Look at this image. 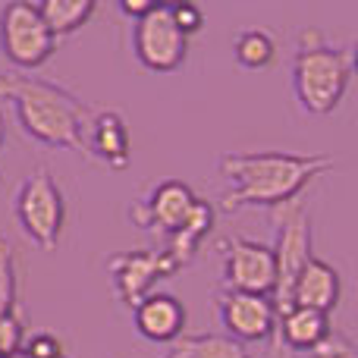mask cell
I'll use <instances>...</instances> for the list:
<instances>
[{"label": "cell", "mask_w": 358, "mask_h": 358, "mask_svg": "<svg viewBox=\"0 0 358 358\" xmlns=\"http://www.w3.org/2000/svg\"><path fill=\"white\" fill-rule=\"evenodd\" d=\"M336 161L330 155H289V151H229L217 170L223 179V208H283L296 201L308 182L330 173Z\"/></svg>", "instance_id": "obj_1"}, {"label": "cell", "mask_w": 358, "mask_h": 358, "mask_svg": "<svg viewBox=\"0 0 358 358\" xmlns=\"http://www.w3.org/2000/svg\"><path fill=\"white\" fill-rule=\"evenodd\" d=\"M0 101H10L22 132L48 148L85 151L88 123L94 110L69 88L38 76H0Z\"/></svg>", "instance_id": "obj_2"}, {"label": "cell", "mask_w": 358, "mask_h": 358, "mask_svg": "<svg viewBox=\"0 0 358 358\" xmlns=\"http://www.w3.org/2000/svg\"><path fill=\"white\" fill-rule=\"evenodd\" d=\"M355 76V50L346 44H330L317 29L299 35V50L292 57V94L299 110L308 117H327L346 98Z\"/></svg>", "instance_id": "obj_3"}, {"label": "cell", "mask_w": 358, "mask_h": 358, "mask_svg": "<svg viewBox=\"0 0 358 358\" xmlns=\"http://www.w3.org/2000/svg\"><path fill=\"white\" fill-rule=\"evenodd\" d=\"M13 210H16V220L22 227L25 239L41 252H54L57 242H60L63 223H66V204H63V192L48 167L31 170L19 182Z\"/></svg>", "instance_id": "obj_4"}, {"label": "cell", "mask_w": 358, "mask_h": 358, "mask_svg": "<svg viewBox=\"0 0 358 358\" xmlns=\"http://www.w3.org/2000/svg\"><path fill=\"white\" fill-rule=\"evenodd\" d=\"M273 223H277V242L271 245L273 267H277V283H273L271 302L277 308V317L286 308H292V286L302 267L308 264L311 255V220L308 210L299 201H289L283 208L273 210Z\"/></svg>", "instance_id": "obj_5"}, {"label": "cell", "mask_w": 358, "mask_h": 358, "mask_svg": "<svg viewBox=\"0 0 358 358\" xmlns=\"http://www.w3.org/2000/svg\"><path fill=\"white\" fill-rule=\"evenodd\" d=\"M0 50L16 69H38L54 57L57 38L44 25L38 3L10 0L0 10Z\"/></svg>", "instance_id": "obj_6"}, {"label": "cell", "mask_w": 358, "mask_h": 358, "mask_svg": "<svg viewBox=\"0 0 358 358\" xmlns=\"http://www.w3.org/2000/svg\"><path fill=\"white\" fill-rule=\"evenodd\" d=\"M132 50L151 73H176L189 57V38L173 25L170 3H155L132 22Z\"/></svg>", "instance_id": "obj_7"}, {"label": "cell", "mask_w": 358, "mask_h": 358, "mask_svg": "<svg viewBox=\"0 0 358 358\" xmlns=\"http://www.w3.org/2000/svg\"><path fill=\"white\" fill-rule=\"evenodd\" d=\"M223 258V286L227 292H252V296H271L277 283L273 252L264 242L245 239V236H227L217 242Z\"/></svg>", "instance_id": "obj_8"}, {"label": "cell", "mask_w": 358, "mask_h": 358, "mask_svg": "<svg viewBox=\"0 0 358 358\" xmlns=\"http://www.w3.org/2000/svg\"><path fill=\"white\" fill-rule=\"evenodd\" d=\"M110 277L117 286V296L123 299L129 308H136L148 292H155L151 286L157 280H170L179 271L173 255L167 248L155 252V248H138V252H123L110 261Z\"/></svg>", "instance_id": "obj_9"}, {"label": "cell", "mask_w": 358, "mask_h": 358, "mask_svg": "<svg viewBox=\"0 0 358 358\" xmlns=\"http://www.w3.org/2000/svg\"><path fill=\"white\" fill-rule=\"evenodd\" d=\"M220 324L229 340L242 343H267L277 330V308L271 296H252V292H220Z\"/></svg>", "instance_id": "obj_10"}, {"label": "cell", "mask_w": 358, "mask_h": 358, "mask_svg": "<svg viewBox=\"0 0 358 358\" xmlns=\"http://www.w3.org/2000/svg\"><path fill=\"white\" fill-rule=\"evenodd\" d=\"M195 204L198 195L189 185L179 182V179H167V182L155 185L148 192V198H138L132 204V220L142 229H164L167 236H173L189 220Z\"/></svg>", "instance_id": "obj_11"}, {"label": "cell", "mask_w": 358, "mask_h": 358, "mask_svg": "<svg viewBox=\"0 0 358 358\" xmlns=\"http://www.w3.org/2000/svg\"><path fill=\"white\" fill-rule=\"evenodd\" d=\"M136 330L151 343H176L185 330V308L170 292H148L132 308Z\"/></svg>", "instance_id": "obj_12"}, {"label": "cell", "mask_w": 358, "mask_h": 358, "mask_svg": "<svg viewBox=\"0 0 358 358\" xmlns=\"http://www.w3.org/2000/svg\"><path fill=\"white\" fill-rule=\"evenodd\" d=\"M85 151L92 157H98L107 170L123 173L129 167V129L126 120L117 110H94L92 123H88V136H85Z\"/></svg>", "instance_id": "obj_13"}, {"label": "cell", "mask_w": 358, "mask_h": 358, "mask_svg": "<svg viewBox=\"0 0 358 358\" xmlns=\"http://www.w3.org/2000/svg\"><path fill=\"white\" fill-rule=\"evenodd\" d=\"M340 296H343L340 271L321 258H311L308 264L302 267V273L296 277V286H292V305L321 311V315L336 311Z\"/></svg>", "instance_id": "obj_14"}, {"label": "cell", "mask_w": 358, "mask_h": 358, "mask_svg": "<svg viewBox=\"0 0 358 358\" xmlns=\"http://www.w3.org/2000/svg\"><path fill=\"white\" fill-rule=\"evenodd\" d=\"M277 330L286 346L296 349V352L321 349L324 343L330 340V315L292 305V308H286L283 315L277 317Z\"/></svg>", "instance_id": "obj_15"}, {"label": "cell", "mask_w": 358, "mask_h": 358, "mask_svg": "<svg viewBox=\"0 0 358 358\" xmlns=\"http://www.w3.org/2000/svg\"><path fill=\"white\" fill-rule=\"evenodd\" d=\"M98 3L94 0H44L38 3V13H41L44 25L50 29V35L60 41V38L79 31L88 19L94 16Z\"/></svg>", "instance_id": "obj_16"}, {"label": "cell", "mask_w": 358, "mask_h": 358, "mask_svg": "<svg viewBox=\"0 0 358 358\" xmlns=\"http://www.w3.org/2000/svg\"><path fill=\"white\" fill-rule=\"evenodd\" d=\"M233 57L242 69L261 73V69L273 66V60H277V41L264 29H245L233 38Z\"/></svg>", "instance_id": "obj_17"}, {"label": "cell", "mask_w": 358, "mask_h": 358, "mask_svg": "<svg viewBox=\"0 0 358 358\" xmlns=\"http://www.w3.org/2000/svg\"><path fill=\"white\" fill-rule=\"evenodd\" d=\"M167 358H248L245 346L220 334H201V336H179L173 352Z\"/></svg>", "instance_id": "obj_18"}, {"label": "cell", "mask_w": 358, "mask_h": 358, "mask_svg": "<svg viewBox=\"0 0 358 358\" xmlns=\"http://www.w3.org/2000/svg\"><path fill=\"white\" fill-rule=\"evenodd\" d=\"M16 311V267H13V248L0 239V315Z\"/></svg>", "instance_id": "obj_19"}, {"label": "cell", "mask_w": 358, "mask_h": 358, "mask_svg": "<svg viewBox=\"0 0 358 358\" xmlns=\"http://www.w3.org/2000/svg\"><path fill=\"white\" fill-rule=\"evenodd\" d=\"M25 343V330H22V321H19L16 311H6L0 315V358L22 349Z\"/></svg>", "instance_id": "obj_20"}, {"label": "cell", "mask_w": 358, "mask_h": 358, "mask_svg": "<svg viewBox=\"0 0 358 358\" xmlns=\"http://www.w3.org/2000/svg\"><path fill=\"white\" fill-rule=\"evenodd\" d=\"M170 16H173V25L182 31L185 38L198 35L204 25V13L198 10L195 3H170Z\"/></svg>", "instance_id": "obj_21"}, {"label": "cell", "mask_w": 358, "mask_h": 358, "mask_svg": "<svg viewBox=\"0 0 358 358\" xmlns=\"http://www.w3.org/2000/svg\"><path fill=\"white\" fill-rule=\"evenodd\" d=\"M22 352L29 358H60L63 355V343L50 334H35L31 340L22 343Z\"/></svg>", "instance_id": "obj_22"}, {"label": "cell", "mask_w": 358, "mask_h": 358, "mask_svg": "<svg viewBox=\"0 0 358 358\" xmlns=\"http://www.w3.org/2000/svg\"><path fill=\"white\" fill-rule=\"evenodd\" d=\"M151 0H120V10H123V16H129L132 22H136V19H142L145 13L151 10Z\"/></svg>", "instance_id": "obj_23"}, {"label": "cell", "mask_w": 358, "mask_h": 358, "mask_svg": "<svg viewBox=\"0 0 358 358\" xmlns=\"http://www.w3.org/2000/svg\"><path fill=\"white\" fill-rule=\"evenodd\" d=\"M3 138H6V126H3V117H0V148H3Z\"/></svg>", "instance_id": "obj_24"}, {"label": "cell", "mask_w": 358, "mask_h": 358, "mask_svg": "<svg viewBox=\"0 0 358 358\" xmlns=\"http://www.w3.org/2000/svg\"><path fill=\"white\" fill-rule=\"evenodd\" d=\"M3 358H29V355H25V352H22V349H16V352H10V355H3Z\"/></svg>", "instance_id": "obj_25"}, {"label": "cell", "mask_w": 358, "mask_h": 358, "mask_svg": "<svg viewBox=\"0 0 358 358\" xmlns=\"http://www.w3.org/2000/svg\"><path fill=\"white\" fill-rule=\"evenodd\" d=\"M0 189H3V176H0Z\"/></svg>", "instance_id": "obj_26"}, {"label": "cell", "mask_w": 358, "mask_h": 358, "mask_svg": "<svg viewBox=\"0 0 358 358\" xmlns=\"http://www.w3.org/2000/svg\"><path fill=\"white\" fill-rule=\"evenodd\" d=\"M60 358H66V355H60Z\"/></svg>", "instance_id": "obj_27"}]
</instances>
